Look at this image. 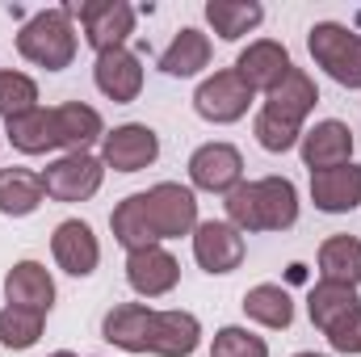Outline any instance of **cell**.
Here are the masks:
<instances>
[{
  "mask_svg": "<svg viewBox=\"0 0 361 357\" xmlns=\"http://www.w3.org/2000/svg\"><path fill=\"white\" fill-rule=\"evenodd\" d=\"M227 223L240 236L257 231H290L298 223V189L290 177H261L244 181L227 193Z\"/></svg>",
  "mask_w": 361,
  "mask_h": 357,
  "instance_id": "obj_1",
  "label": "cell"
},
{
  "mask_svg": "<svg viewBox=\"0 0 361 357\" xmlns=\"http://www.w3.org/2000/svg\"><path fill=\"white\" fill-rule=\"evenodd\" d=\"M76 13L68 4H55V8H42L34 13L21 30H17V55L34 68H47V72H63L72 68L76 59Z\"/></svg>",
  "mask_w": 361,
  "mask_h": 357,
  "instance_id": "obj_2",
  "label": "cell"
},
{
  "mask_svg": "<svg viewBox=\"0 0 361 357\" xmlns=\"http://www.w3.org/2000/svg\"><path fill=\"white\" fill-rule=\"evenodd\" d=\"M307 51L341 89H361V34H353L349 25L315 21L307 30Z\"/></svg>",
  "mask_w": 361,
  "mask_h": 357,
  "instance_id": "obj_3",
  "label": "cell"
},
{
  "mask_svg": "<svg viewBox=\"0 0 361 357\" xmlns=\"http://www.w3.org/2000/svg\"><path fill=\"white\" fill-rule=\"evenodd\" d=\"M143 210H147V223H152L160 244L193 236V227L202 223L197 219V193L180 181H160V185L143 189Z\"/></svg>",
  "mask_w": 361,
  "mask_h": 357,
  "instance_id": "obj_4",
  "label": "cell"
},
{
  "mask_svg": "<svg viewBox=\"0 0 361 357\" xmlns=\"http://www.w3.org/2000/svg\"><path fill=\"white\" fill-rule=\"evenodd\" d=\"M252 101H257V92L235 76V68H223V72L206 76V80L197 85V92H193L197 118H202V122H214V126L240 122V118L252 109Z\"/></svg>",
  "mask_w": 361,
  "mask_h": 357,
  "instance_id": "obj_5",
  "label": "cell"
},
{
  "mask_svg": "<svg viewBox=\"0 0 361 357\" xmlns=\"http://www.w3.org/2000/svg\"><path fill=\"white\" fill-rule=\"evenodd\" d=\"M160 160V135L147 122H122L101 139V164L114 173H143Z\"/></svg>",
  "mask_w": 361,
  "mask_h": 357,
  "instance_id": "obj_6",
  "label": "cell"
},
{
  "mask_svg": "<svg viewBox=\"0 0 361 357\" xmlns=\"http://www.w3.org/2000/svg\"><path fill=\"white\" fill-rule=\"evenodd\" d=\"M101 181H105V164L92 152H63L59 160H51L42 169L47 198H55V202H89L101 189Z\"/></svg>",
  "mask_w": 361,
  "mask_h": 357,
  "instance_id": "obj_7",
  "label": "cell"
},
{
  "mask_svg": "<svg viewBox=\"0 0 361 357\" xmlns=\"http://www.w3.org/2000/svg\"><path fill=\"white\" fill-rule=\"evenodd\" d=\"M80 17V30H85V42L92 51H118L126 47V38L135 34V8L126 0H85L80 8H72Z\"/></svg>",
  "mask_w": 361,
  "mask_h": 357,
  "instance_id": "obj_8",
  "label": "cell"
},
{
  "mask_svg": "<svg viewBox=\"0 0 361 357\" xmlns=\"http://www.w3.org/2000/svg\"><path fill=\"white\" fill-rule=\"evenodd\" d=\"M189 181L202 193H223L227 198L235 185H244V156H240V147H231L223 139L202 143L189 156Z\"/></svg>",
  "mask_w": 361,
  "mask_h": 357,
  "instance_id": "obj_9",
  "label": "cell"
},
{
  "mask_svg": "<svg viewBox=\"0 0 361 357\" xmlns=\"http://www.w3.org/2000/svg\"><path fill=\"white\" fill-rule=\"evenodd\" d=\"M248 257V244L244 236L227 223V219H206L193 227V261L206 269V273H235Z\"/></svg>",
  "mask_w": 361,
  "mask_h": 357,
  "instance_id": "obj_10",
  "label": "cell"
},
{
  "mask_svg": "<svg viewBox=\"0 0 361 357\" xmlns=\"http://www.w3.org/2000/svg\"><path fill=\"white\" fill-rule=\"evenodd\" d=\"M92 85H97L101 97H109L114 105H130L143 92V59L130 47L101 51L92 59Z\"/></svg>",
  "mask_w": 361,
  "mask_h": 357,
  "instance_id": "obj_11",
  "label": "cell"
},
{
  "mask_svg": "<svg viewBox=\"0 0 361 357\" xmlns=\"http://www.w3.org/2000/svg\"><path fill=\"white\" fill-rule=\"evenodd\" d=\"M126 282H130V290L139 298H164V294L177 290L180 265L164 244L135 248V253H126Z\"/></svg>",
  "mask_w": 361,
  "mask_h": 357,
  "instance_id": "obj_12",
  "label": "cell"
},
{
  "mask_svg": "<svg viewBox=\"0 0 361 357\" xmlns=\"http://www.w3.org/2000/svg\"><path fill=\"white\" fill-rule=\"evenodd\" d=\"M290 72H294V59H290V51H286L277 38H257V42H248V47L240 51V59H235V76H240L252 92H265V97H269Z\"/></svg>",
  "mask_w": 361,
  "mask_h": 357,
  "instance_id": "obj_13",
  "label": "cell"
},
{
  "mask_svg": "<svg viewBox=\"0 0 361 357\" xmlns=\"http://www.w3.org/2000/svg\"><path fill=\"white\" fill-rule=\"evenodd\" d=\"M298 152H302V164H307L311 173L353 164V131H349V122H341V118H324V122H315L311 131H302Z\"/></svg>",
  "mask_w": 361,
  "mask_h": 357,
  "instance_id": "obj_14",
  "label": "cell"
},
{
  "mask_svg": "<svg viewBox=\"0 0 361 357\" xmlns=\"http://www.w3.org/2000/svg\"><path fill=\"white\" fill-rule=\"evenodd\" d=\"M51 257H55V265L63 273L89 277L101 265V240L92 236V227L85 219H63L55 227V236H51Z\"/></svg>",
  "mask_w": 361,
  "mask_h": 357,
  "instance_id": "obj_15",
  "label": "cell"
},
{
  "mask_svg": "<svg viewBox=\"0 0 361 357\" xmlns=\"http://www.w3.org/2000/svg\"><path fill=\"white\" fill-rule=\"evenodd\" d=\"M152 324H156V307H147V303H118L101 320V341H109L122 353H147L152 349Z\"/></svg>",
  "mask_w": 361,
  "mask_h": 357,
  "instance_id": "obj_16",
  "label": "cell"
},
{
  "mask_svg": "<svg viewBox=\"0 0 361 357\" xmlns=\"http://www.w3.org/2000/svg\"><path fill=\"white\" fill-rule=\"evenodd\" d=\"M311 202L324 214H349L361 206V164L311 173Z\"/></svg>",
  "mask_w": 361,
  "mask_h": 357,
  "instance_id": "obj_17",
  "label": "cell"
},
{
  "mask_svg": "<svg viewBox=\"0 0 361 357\" xmlns=\"http://www.w3.org/2000/svg\"><path fill=\"white\" fill-rule=\"evenodd\" d=\"M4 298L13 307H34V311H51L55 307V277L42 261H17L4 273Z\"/></svg>",
  "mask_w": 361,
  "mask_h": 357,
  "instance_id": "obj_18",
  "label": "cell"
},
{
  "mask_svg": "<svg viewBox=\"0 0 361 357\" xmlns=\"http://www.w3.org/2000/svg\"><path fill=\"white\" fill-rule=\"evenodd\" d=\"M202 345V324L193 311H156V324H152V349L156 357H193Z\"/></svg>",
  "mask_w": 361,
  "mask_h": 357,
  "instance_id": "obj_19",
  "label": "cell"
},
{
  "mask_svg": "<svg viewBox=\"0 0 361 357\" xmlns=\"http://www.w3.org/2000/svg\"><path fill=\"white\" fill-rule=\"evenodd\" d=\"M4 135L8 143L21 152V156H47L59 147V131H55V109H30V114H17L4 122Z\"/></svg>",
  "mask_w": 361,
  "mask_h": 357,
  "instance_id": "obj_20",
  "label": "cell"
},
{
  "mask_svg": "<svg viewBox=\"0 0 361 357\" xmlns=\"http://www.w3.org/2000/svg\"><path fill=\"white\" fill-rule=\"evenodd\" d=\"M55 131H59V147L63 152H89L97 139H105V122L101 114L85 101H63L55 105Z\"/></svg>",
  "mask_w": 361,
  "mask_h": 357,
  "instance_id": "obj_21",
  "label": "cell"
},
{
  "mask_svg": "<svg viewBox=\"0 0 361 357\" xmlns=\"http://www.w3.org/2000/svg\"><path fill=\"white\" fill-rule=\"evenodd\" d=\"M42 202H47L42 173L21 169V164L0 169V214H8V219H25V214H34Z\"/></svg>",
  "mask_w": 361,
  "mask_h": 357,
  "instance_id": "obj_22",
  "label": "cell"
},
{
  "mask_svg": "<svg viewBox=\"0 0 361 357\" xmlns=\"http://www.w3.org/2000/svg\"><path fill=\"white\" fill-rule=\"evenodd\" d=\"M210 38L197 30V25H185L177 30V38L164 47V55H160V72L164 76H177V80H189V76H197L202 68H210Z\"/></svg>",
  "mask_w": 361,
  "mask_h": 357,
  "instance_id": "obj_23",
  "label": "cell"
},
{
  "mask_svg": "<svg viewBox=\"0 0 361 357\" xmlns=\"http://www.w3.org/2000/svg\"><path fill=\"white\" fill-rule=\"evenodd\" d=\"M244 315L252 320V324H261V328H269V332H286L290 324H294V298H290V290L286 286H277V282H261V286H252V290H244Z\"/></svg>",
  "mask_w": 361,
  "mask_h": 357,
  "instance_id": "obj_24",
  "label": "cell"
},
{
  "mask_svg": "<svg viewBox=\"0 0 361 357\" xmlns=\"http://www.w3.org/2000/svg\"><path fill=\"white\" fill-rule=\"evenodd\" d=\"M353 311H361V298L353 286H336V282H315L307 294V315L319 332H332L341 320H349Z\"/></svg>",
  "mask_w": 361,
  "mask_h": 357,
  "instance_id": "obj_25",
  "label": "cell"
},
{
  "mask_svg": "<svg viewBox=\"0 0 361 357\" xmlns=\"http://www.w3.org/2000/svg\"><path fill=\"white\" fill-rule=\"evenodd\" d=\"M319 282L361 286V240L357 236H328L319 244Z\"/></svg>",
  "mask_w": 361,
  "mask_h": 357,
  "instance_id": "obj_26",
  "label": "cell"
},
{
  "mask_svg": "<svg viewBox=\"0 0 361 357\" xmlns=\"http://www.w3.org/2000/svg\"><path fill=\"white\" fill-rule=\"evenodd\" d=\"M315 101H319V89H315V80L302 72V68H294L277 89L265 97V109L277 114V118H286V122H307V114L315 109Z\"/></svg>",
  "mask_w": 361,
  "mask_h": 357,
  "instance_id": "obj_27",
  "label": "cell"
},
{
  "mask_svg": "<svg viewBox=\"0 0 361 357\" xmlns=\"http://www.w3.org/2000/svg\"><path fill=\"white\" fill-rule=\"evenodd\" d=\"M206 21L223 42H240L265 21V8L257 0H206Z\"/></svg>",
  "mask_w": 361,
  "mask_h": 357,
  "instance_id": "obj_28",
  "label": "cell"
},
{
  "mask_svg": "<svg viewBox=\"0 0 361 357\" xmlns=\"http://www.w3.org/2000/svg\"><path fill=\"white\" fill-rule=\"evenodd\" d=\"M109 231H114V240H118L126 253L160 244V240H156V231H152V223H147L143 193H130V198H122V202L114 206V214H109Z\"/></svg>",
  "mask_w": 361,
  "mask_h": 357,
  "instance_id": "obj_29",
  "label": "cell"
},
{
  "mask_svg": "<svg viewBox=\"0 0 361 357\" xmlns=\"http://www.w3.org/2000/svg\"><path fill=\"white\" fill-rule=\"evenodd\" d=\"M42 324H47V315H42V311L4 303V307H0V345H4V349H13V353H25V349H34V345H38Z\"/></svg>",
  "mask_w": 361,
  "mask_h": 357,
  "instance_id": "obj_30",
  "label": "cell"
},
{
  "mask_svg": "<svg viewBox=\"0 0 361 357\" xmlns=\"http://www.w3.org/2000/svg\"><path fill=\"white\" fill-rule=\"evenodd\" d=\"M38 109V85L34 76L17 72V68H0V118H17V114H30Z\"/></svg>",
  "mask_w": 361,
  "mask_h": 357,
  "instance_id": "obj_31",
  "label": "cell"
},
{
  "mask_svg": "<svg viewBox=\"0 0 361 357\" xmlns=\"http://www.w3.org/2000/svg\"><path fill=\"white\" fill-rule=\"evenodd\" d=\"M252 135H257V143H261L269 156H286V152H294V147H298L302 126H298V122L277 118V114H269V109L261 105V109H257V122H252Z\"/></svg>",
  "mask_w": 361,
  "mask_h": 357,
  "instance_id": "obj_32",
  "label": "cell"
},
{
  "mask_svg": "<svg viewBox=\"0 0 361 357\" xmlns=\"http://www.w3.org/2000/svg\"><path fill=\"white\" fill-rule=\"evenodd\" d=\"M210 357H269V341L240 328V324H227L214 332V345H210Z\"/></svg>",
  "mask_w": 361,
  "mask_h": 357,
  "instance_id": "obj_33",
  "label": "cell"
},
{
  "mask_svg": "<svg viewBox=\"0 0 361 357\" xmlns=\"http://www.w3.org/2000/svg\"><path fill=\"white\" fill-rule=\"evenodd\" d=\"M332 353H361V311H353L349 320H341L332 332H324Z\"/></svg>",
  "mask_w": 361,
  "mask_h": 357,
  "instance_id": "obj_34",
  "label": "cell"
},
{
  "mask_svg": "<svg viewBox=\"0 0 361 357\" xmlns=\"http://www.w3.org/2000/svg\"><path fill=\"white\" fill-rule=\"evenodd\" d=\"M47 357H76L72 349H55V353H47Z\"/></svg>",
  "mask_w": 361,
  "mask_h": 357,
  "instance_id": "obj_35",
  "label": "cell"
},
{
  "mask_svg": "<svg viewBox=\"0 0 361 357\" xmlns=\"http://www.w3.org/2000/svg\"><path fill=\"white\" fill-rule=\"evenodd\" d=\"M294 357H328V353H294Z\"/></svg>",
  "mask_w": 361,
  "mask_h": 357,
  "instance_id": "obj_36",
  "label": "cell"
}]
</instances>
